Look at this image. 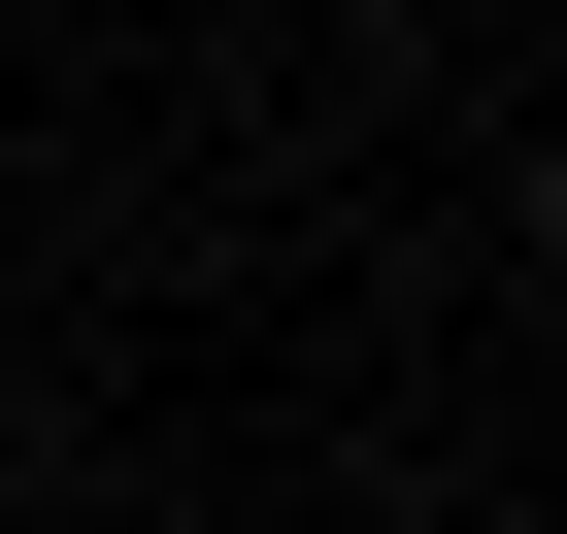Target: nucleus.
Wrapping results in <instances>:
<instances>
[{
    "label": "nucleus",
    "instance_id": "1",
    "mask_svg": "<svg viewBox=\"0 0 567 534\" xmlns=\"http://www.w3.org/2000/svg\"><path fill=\"white\" fill-rule=\"evenodd\" d=\"M534 267H567V201H534Z\"/></svg>",
    "mask_w": 567,
    "mask_h": 534
}]
</instances>
